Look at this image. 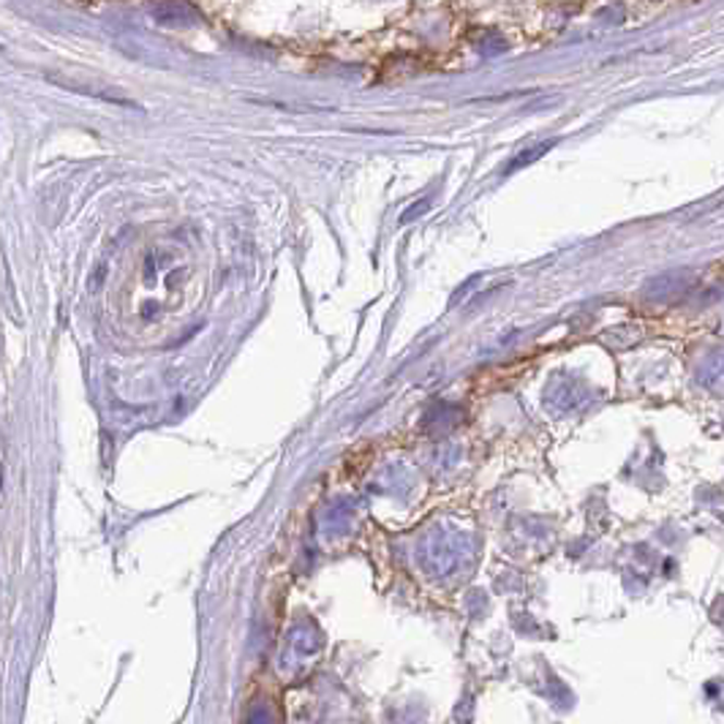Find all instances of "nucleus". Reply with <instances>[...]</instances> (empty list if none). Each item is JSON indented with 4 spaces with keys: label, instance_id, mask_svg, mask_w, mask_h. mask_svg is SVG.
Instances as JSON below:
<instances>
[{
    "label": "nucleus",
    "instance_id": "nucleus-1",
    "mask_svg": "<svg viewBox=\"0 0 724 724\" xmlns=\"http://www.w3.org/2000/svg\"><path fill=\"white\" fill-rule=\"evenodd\" d=\"M550 147H553V142H544V145H539V147H531V152H526V156H520V158H517L515 163H512V167H510V172H512V169H517V167H526V163H531L533 158L544 156V152H548Z\"/></svg>",
    "mask_w": 724,
    "mask_h": 724
}]
</instances>
